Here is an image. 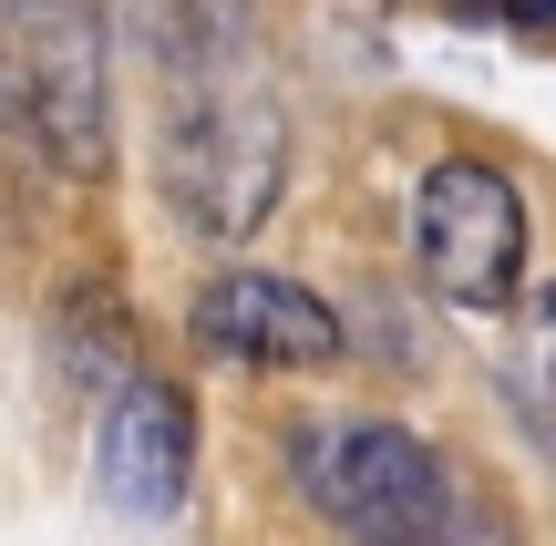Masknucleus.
I'll use <instances>...</instances> for the list:
<instances>
[{"label":"nucleus","instance_id":"obj_1","mask_svg":"<svg viewBox=\"0 0 556 546\" xmlns=\"http://www.w3.org/2000/svg\"><path fill=\"white\" fill-rule=\"evenodd\" d=\"M155 186L186 217V238L248 247L268 227L278 186H289V114L278 93L238 62H197L165 73V124H155Z\"/></svg>","mask_w":556,"mask_h":546},{"label":"nucleus","instance_id":"obj_2","mask_svg":"<svg viewBox=\"0 0 556 546\" xmlns=\"http://www.w3.org/2000/svg\"><path fill=\"white\" fill-rule=\"evenodd\" d=\"M289 485L351 546H464V506H454L443 454L392 412H299Z\"/></svg>","mask_w":556,"mask_h":546},{"label":"nucleus","instance_id":"obj_3","mask_svg":"<svg viewBox=\"0 0 556 546\" xmlns=\"http://www.w3.org/2000/svg\"><path fill=\"white\" fill-rule=\"evenodd\" d=\"M0 82H11L21 135L52 176H114V82H103L93 0H11L0 11Z\"/></svg>","mask_w":556,"mask_h":546},{"label":"nucleus","instance_id":"obj_4","mask_svg":"<svg viewBox=\"0 0 556 546\" xmlns=\"http://www.w3.org/2000/svg\"><path fill=\"white\" fill-rule=\"evenodd\" d=\"M413 258H422L443 309L495 320L526 289V196H516V176L484 165V155H443L413 196Z\"/></svg>","mask_w":556,"mask_h":546},{"label":"nucleus","instance_id":"obj_5","mask_svg":"<svg viewBox=\"0 0 556 546\" xmlns=\"http://www.w3.org/2000/svg\"><path fill=\"white\" fill-rule=\"evenodd\" d=\"M186 341L217 371H330L340 351V309L319 289L278 279V268H217V279L186 300Z\"/></svg>","mask_w":556,"mask_h":546},{"label":"nucleus","instance_id":"obj_6","mask_svg":"<svg viewBox=\"0 0 556 546\" xmlns=\"http://www.w3.org/2000/svg\"><path fill=\"white\" fill-rule=\"evenodd\" d=\"M186 474H197V403L165 371H135V382L103 403V495H114L135 526H165L186 506Z\"/></svg>","mask_w":556,"mask_h":546},{"label":"nucleus","instance_id":"obj_7","mask_svg":"<svg viewBox=\"0 0 556 546\" xmlns=\"http://www.w3.org/2000/svg\"><path fill=\"white\" fill-rule=\"evenodd\" d=\"M52 371L73 382V403H114L135 382V320H124L114 289H62L52 300Z\"/></svg>","mask_w":556,"mask_h":546},{"label":"nucleus","instance_id":"obj_8","mask_svg":"<svg viewBox=\"0 0 556 546\" xmlns=\"http://www.w3.org/2000/svg\"><path fill=\"white\" fill-rule=\"evenodd\" d=\"M135 31L165 73H197V62H238L258 31V0H135Z\"/></svg>","mask_w":556,"mask_h":546},{"label":"nucleus","instance_id":"obj_9","mask_svg":"<svg viewBox=\"0 0 556 546\" xmlns=\"http://www.w3.org/2000/svg\"><path fill=\"white\" fill-rule=\"evenodd\" d=\"M11 135H21V103H11V82H0V196H11Z\"/></svg>","mask_w":556,"mask_h":546},{"label":"nucleus","instance_id":"obj_10","mask_svg":"<svg viewBox=\"0 0 556 546\" xmlns=\"http://www.w3.org/2000/svg\"><path fill=\"white\" fill-rule=\"evenodd\" d=\"M546 330H556V289H546Z\"/></svg>","mask_w":556,"mask_h":546}]
</instances>
